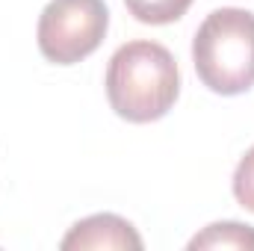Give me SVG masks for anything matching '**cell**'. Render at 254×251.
Wrapping results in <instances>:
<instances>
[{
  "instance_id": "5b68a950",
  "label": "cell",
  "mask_w": 254,
  "mask_h": 251,
  "mask_svg": "<svg viewBox=\"0 0 254 251\" xmlns=\"http://www.w3.org/2000/svg\"><path fill=\"white\" fill-rule=\"evenodd\" d=\"M190 249H237V251H254V228L243 222H216L207 225L201 234L190 240Z\"/></svg>"
},
{
  "instance_id": "8992f818",
  "label": "cell",
  "mask_w": 254,
  "mask_h": 251,
  "mask_svg": "<svg viewBox=\"0 0 254 251\" xmlns=\"http://www.w3.org/2000/svg\"><path fill=\"white\" fill-rule=\"evenodd\" d=\"M130 15L142 24H172L178 18H184V12L192 6V0H125Z\"/></svg>"
},
{
  "instance_id": "277c9868",
  "label": "cell",
  "mask_w": 254,
  "mask_h": 251,
  "mask_svg": "<svg viewBox=\"0 0 254 251\" xmlns=\"http://www.w3.org/2000/svg\"><path fill=\"white\" fill-rule=\"evenodd\" d=\"M65 251H139L142 249V237L136 234V228L116 216V213H98L89 219H80L60 243Z\"/></svg>"
},
{
  "instance_id": "52a82bcc",
  "label": "cell",
  "mask_w": 254,
  "mask_h": 251,
  "mask_svg": "<svg viewBox=\"0 0 254 251\" xmlns=\"http://www.w3.org/2000/svg\"><path fill=\"white\" fill-rule=\"evenodd\" d=\"M234 195L249 213H254V145L246 151V157L234 172Z\"/></svg>"
},
{
  "instance_id": "6da1fadb",
  "label": "cell",
  "mask_w": 254,
  "mask_h": 251,
  "mask_svg": "<svg viewBox=\"0 0 254 251\" xmlns=\"http://www.w3.org/2000/svg\"><path fill=\"white\" fill-rule=\"evenodd\" d=\"M181 95V71L160 42H127L107 65V98L119 119L148 125L163 119Z\"/></svg>"
},
{
  "instance_id": "3957f363",
  "label": "cell",
  "mask_w": 254,
  "mask_h": 251,
  "mask_svg": "<svg viewBox=\"0 0 254 251\" xmlns=\"http://www.w3.org/2000/svg\"><path fill=\"white\" fill-rule=\"evenodd\" d=\"M110 30L104 0H51L36 27L39 51L54 65H74L95 54Z\"/></svg>"
},
{
  "instance_id": "7a4b0ae2",
  "label": "cell",
  "mask_w": 254,
  "mask_h": 251,
  "mask_svg": "<svg viewBox=\"0 0 254 251\" xmlns=\"http://www.w3.org/2000/svg\"><path fill=\"white\" fill-rule=\"evenodd\" d=\"M192 63L210 92H249L254 86V12L237 6L210 12L192 39Z\"/></svg>"
}]
</instances>
